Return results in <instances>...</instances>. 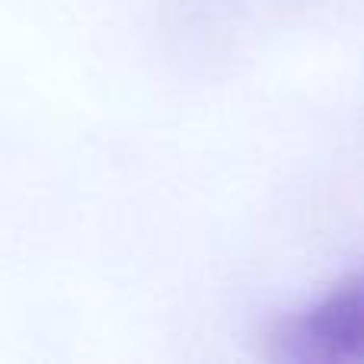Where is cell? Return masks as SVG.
Listing matches in <instances>:
<instances>
[{
	"mask_svg": "<svg viewBox=\"0 0 364 364\" xmlns=\"http://www.w3.org/2000/svg\"><path fill=\"white\" fill-rule=\"evenodd\" d=\"M262 352L278 364H364V262L272 320Z\"/></svg>",
	"mask_w": 364,
	"mask_h": 364,
	"instance_id": "6da1fadb",
	"label": "cell"
}]
</instances>
